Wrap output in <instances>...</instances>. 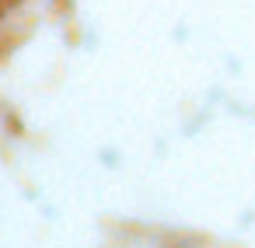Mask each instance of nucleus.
Here are the masks:
<instances>
[]
</instances>
